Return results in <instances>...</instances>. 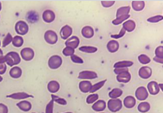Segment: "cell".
Instances as JSON below:
<instances>
[{"instance_id":"6da1fadb","label":"cell","mask_w":163,"mask_h":113,"mask_svg":"<svg viewBox=\"0 0 163 113\" xmlns=\"http://www.w3.org/2000/svg\"><path fill=\"white\" fill-rule=\"evenodd\" d=\"M5 62L10 67L17 65L21 62V58L17 53L11 52L8 53L5 56Z\"/></svg>"},{"instance_id":"7a4b0ae2","label":"cell","mask_w":163,"mask_h":113,"mask_svg":"<svg viewBox=\"0 0 163 113\" xmlns=\"http://www.w3.org/2000/svg\"><path fill=\"white\" fill-rule=\"evenodd\" d=\"M108 108L112 112H116L120 111L122 108V102L119 99H112L108 102Z\"/></svg>"},{"instance_id":"3957f363","label":"cell","mask_w":163,"mask_h":113,"mask_svg":"<svg viewBox=\"0 0 163 113\" xmlns=\"http://www.w3.org/2000/svg\"><path fill=\"white\" fill-rule=\"evenodd\" d=\"M15 31L19 35H24L28 31V26L24 21H18L15 26Z\"/></svg>"},{"instance_id":"277c9868","label":"cell","mask_w":163,"mask_h":113,"mask_svg":"<svg viewBox=\"0 0 163 113\" xmlns=\"http://www.w3.org/2000/svg\"><path fill=\"white\" fill-rule=\"evenodd\" d=\"M62 63V60L61 57L59 56H52L48 60V65L50 68L56 69L61 66Z\"/></svg>"},{"instance_id":"5b68a950","label":"cell","mask_w":163,"mask_h":113,"mask_svg":"<svg viewBox=\"0 0 163 113\" xmlns=\"http://www.w3.org/2000/svg\"><path fill=\"white\" fill-rule=\"evenodd\" d=\"M44 38L46 41L51 45H54L58 41V35L53 31H47L45 33Z\"/></svg>"},{"instance_id":"8992f818","label":"cell","mask_w":163,"mask_h":113,"mask_svg":"<svg viewBox=\"0 0 163 113\" xmlns=\"http://www.w3.org/2000/svg\"><path fill=\"white\" fill-rule=\"evenodd\" d=\"M135 97L138 100L144 101L148 97V92L146 89L143 86L139 87L135 92Z\"/></svg>"},{"instance_id":"52a82bcc","label":"cell","mask_w":163,"mask_h":113,"mask_svg":"<svg viewBox=\"0 0 163 113\" xmlns=\"http://www.w3.org/2000/svg\"><path fill=\"white\" fill-rule=\"evenodd\" d=\"M34 54V51L30 48H24L21 52V56L25 61H30L33 59Z\"/></svg>"},{"instance_id":"ba28073f","label":"cell","mask_w":163,"mask_h":113,"mask_svg":"<svg viewBox=\"0 0 163 113\" xmlns=\"http://www.w3.org/2000/svg\"><path fill=\"white\" fill-rule=\"evenodd\" d=\"M98 77L97 74L93 71H84L79 73L78 78L81 79H93Z\"/></svg>"},{"instance_id":"9c48e42d","label":"cell","mask_w":163,"mask_h":113,"mask_svg":"<svg viewBox=\"0 0 163 113\" xmlns=\"http://www.w3.org/2000/svg\"><path fill=\"white\" fill-rule=\"evenodd\" d=\"M152 70L148 67H142L140 69L139 71V76H140L142 78L145 79L149 78L152 75Z\"/></svg>"},{"instance_id":"30bf717a","label":"cell","mask_w":163,"mask_h":113,"mask_svg":"<svg viewBox=\"0 0 163 113\" xmlns=\"http://www.w3.org/2000/svg\"><path fill=\"white\" fill-rule=\"evenodd\" d=\"M79 44V40L77 36H72L69 38L66 42L65 45L66 47H69L73 49L77 48Z\"/></svg>"},{"instance_id":"8fae6325","label":"cell","mask_w":163,"mask_h":113,"mask_svg":"<svg viewBox=\"0 0 163 113\" xmlns=\"http://www.w3.org/2000/svg\"><path fill=\"white\" fill-rule=\"evenodd\" d=\"M42 18L44 21L46 23H51L55 19V14L51 10H46L43 13Z\"/></svg>"},{"instance_id":"7c38bea8","label":"cell","mask_w":163,"mask_h":113,"mask_svg":"<svg viewBox=\"0 0 163 113\" xmlns=\"http://www.w3.org/2000/svg\"><path fill=\"white\" fill-rule=\"evenodd\" d=\"M7 97L12 98L13 99H17V100H21V99H24L25 98H29V97H34L31 95H29L26 93L21 92L17 93H13L11 95L7 96Z\"/></svg>"},{"instance_id":"4fadbf2b","label":"cell","mask_w":163,"mask_h":113,"mask_svg":"<svg viewBox=\"0 0 163 113\" xmlns=\"http://www.w3.org/2000/svg\"><path fill=\"white\" fill-rule=\"evenodd\" d=\"M149 92L150 94L152 95H157L160 91V88L159 87L158 85L156 82H150L147 86Z\"/></svg>"},{"instance_id":"5bb4252c","label":"cell","mask_w":163,"mask_h":113,"mask_svg":"<svg viewBox=\"0 0 163 113\" xmlns=\"http://www.w3.org/2000/svg\"><path fill=\"white\" fill-rule=\"evenodd\" d=\"M72 28L69 25H66L61 29L60 31V36L63 39L66 40L72 35Z\"/></svg>"},{"instance_id":"9a60e30c","label":"cell","mask_w":163,"mask_h":113,"mask_svg":"<svg viewBox=\"0 0 163 113\" xmlns=\"http://www.w3.org/2000/svg\"><path fill=\"white\" fill-rule=\"evenodd\" d=\"M106 104L103 100H98L92 106V108L94 111L97 112H101L106 108Z\"/></svg>"},{"instance_id":"2e32d148","label":"cell","mask_w":163,"mask_h":113,"mask_svg":"<svg viewBox=\"0 0 163 113\" xmlns=\"http://www.w3.org/2000/svg\"><path fill=\"white\" fill-rule=\"evenodd\" d=\"M116 78L119 82L127 83L130 80L131 75L129 72H126L119 74L117 75Z\"/></svg>"},{"instance_id":"e0dca14e","label":"cell","mask_w":163,"mask_h":113,"mask_svg":"<svg viewBox=\"0 0 163 113\" xmlns=\"http://www.w3.org/2000/svg\"><path fill=\"white\" fill-rule=\"evenodd\" d=\"M92 85L89 81H83L80 82L79 84V89L83 93L89 92L91 89Z\"/></svg>"},{"instance_id":"ac0fdd59","label":"cell","mask_w":163,"mask_h":113,"mask_svg":"<svg viewBox=\"0 0 163 113\" xmlns=\"http://www.w3.org/2000/svg\"><path fill=\"white\" fill-rule=\"evenodd\" d=\"M123 104L127 108H132L136 104V100L132 96H128L124 98Z\"/></svg>"},{"instance_id":"d6986e66","label":"cell","mask_w":163,"mask_h":113,"mask_svg":"<svg viewBox=\"0 0 163 113\" xmlns=\"http://www.w3.org/2000/svg\"><path fill=\"white\" fill-rule=\"evenodd\" d=\"M60 88L59 84L58 82L52 81L48 83L47 88L48 91L51 93H55L59 90Z\"/></svg>"},{"instance_id":"ffe728a7","label":"cell","mask_w":163,"mask_h":113,"mask_svg":"<svg viewBox=\"0 0 163 113\" xmlns=\"http://www.w3.org/2000/svg\"><path fill=\"white\" fill-rule=\"evenodd\" d=\"M82 33L85 38H90L94 35V30L90 26H85L82 29Z\"/></svg>"},{"instance_id":"44dd1931","label":"cell","mask_w":163,"mask_h":113,"mask_svg":"<svg viewBox=\"0 0 163 113\" xmlns=\"http://www.w3.org/2000/svg\"><path fill=\"white\" fill-rule=\"evenodd\" d=\"M107 47L110 52L115 53L118 50L119 45L116 41L111 40L108 42Z\"/></svg>"},{"instance_id":"7402d4cb","label":"cell","mask_w":163,"mask_h":113,"mask_svg":"<svg viewBox=\"0 0 163 113\" xmlns=\"http://www.w3.org/2000/svg\"><path fill=\"white\" fill-rule=\"evenodd\" d=\"M10 76L13 78H18L22 75V70L18 67H14L10 70Z\"/></svg>"},{"instance_id":"603a6c76","label":"cell","mask_w":163,"mask_h":113,"mask_svg":"<svg viewBox=\"0 0 163 113\" xmlns=\"http://www.w3.org/2000/svg\"><path fill=\"white\" fill-rule=\"evenodd\" d=\"M17 106L22 111H29L31 109L32 105L28 101H22L17 104Z\"/></svg>"},{"instance_id":"cb8c5ba5","label":"cell","mask_w":163,"mask_h":113,"mask_svg":"<svg viewBox=\"0 0 163 113\" xmlns=\"http://www.w3.org/2000/svg\"><path fill=\"white\" fill-rule=\"evenodd\" d=\"M136 26L135 23L132 20H128L126 21L123 24V28L125 31H127L128 32H131L135 30Z\"/></svg>"},{"instance_id":"d4e9b609","label":"cell","mask_w":163,"mask_h":113,"mask_svg":"<svg viewBox=\"0 0 163 113\" xmlns=\"http://www.w3.org/2000/svg\"><path fill=\"white\" fill-rule=\"evenodd\" d=\"M130 11V7H122L119 8L117 11L116 17H119L124 16L126 15H129Z\"/></svg>"},{"instance_id":"484cf974","label":"cell","mask_w":163,"mask_h":113,"mask_svg":"<svg viewBox=\"0 0 163 113\" xmlns=\"http://www.w3.org/2000/svg\"><path fill=\"white\" fill-rule=\"evenodd\" d=\"M133 64V62L131 61H124L119 62L115 64L114 67L115 68H127L130 67Z\"/></svg>"},{"instance_id":"4316f807","label":"cell","mask_w":163,"mask_h":113,"mask_svg":"<svg viewBox=\"0 0 163 113\" xmlns=\"http://www.w3.org/2000/svg\"><path fill=\"white\" fill-rule=\"evenodd\" d=\"M132 5L134 10L136 11H142L144 9L145 6L144 1H133Z\"/></svg>"},{"instance_id":"83f0119b","label":"cell","mask_w":163,"mask_h":113,"mask_svg":"<svg viewBox=\"0 0 163 113\" xmlns=\"http://www.w3.org/2000/svg\"><path fill=\"white\" fill-rule=\"evenodd\" d=\"M123 94V91L119 88H114L109 93L110 97L112 99H116L119 97H121Z\"/></svg>"},{"instance_id":"f1b7e54d","label":"cell","mask_w":163,"mask_h":113,"mask_svg":"<svg viewBox=\"0 0 163 113\" xmlns=\"http://www.w3.org/2000/svg\"><path fill=\"white\" fill-rule=\"evenodd\" d=\"M150 109V105L148 103L142 102L138 105V110L141 113H146L148 112Z\"/></svg>"},{"instance_id":"f546056e","label":"cell","mask_w":163,"mask_h":113,"mask_svg":"<svg viewBox=\"0 0 163 113\" xmlns=\"http://www.w3.org/2000/svg\"><path fill=\"white\" fill-rule=\"evenodd\" d=\"M12 44L16 47L22 46L24 44L23 38L20 36H15L13 39Z\"/></svg>"},{"instance_id":"4dcf8cb0","label":"cell","mask_w":163,"mask_h":113,"mask_svg":"<svg viewBox=\"0 0 163 113\" xmlns=\"http://www.w3.org/2000/svg\"><path fill=\"white\" fill-rule=\"evenodd\" d=\"M79 50L82 52L87 53H94L97 51V48L93 46H82L79 48Z\"/></svg>"},{"instance_id":"1f68e13d","label":"cell","mask_w":163,"mask_h":113,"mask_svg":"<svg viewBox=\"0 0 163 113\" xmlns=\"http://www.w3.org/2000/svg\"><path fill=\"white\" fill-rule=\"evenodd\" d=\"M106 81V80H105L102 81L100 82L97 84H95L93 86H92L89 92L93 93L95 92L99 89H100L104 86Z\"/></svg>"},{"instance_id":"d6a6232c","label":"cell","mask_w":163,"mask_h":113,"mask_svg":"<svg viewBox=\"0 0 163 113\" xmlns=\"http://www.w3.org/2000/svg\"><path fill=\"white\" fill-rule=\"evenodd\" d=\"M99 98V96L98 94H91L89 95L86 99V102L88 104H91L93 103L95 101H97Z\"/></svg>"},{"instance_id":"836d02e7","label":"cell","mask_w":163,"mask_h":113,"mask_svg":"<svg viewBox=\"0 0 163 113\" xmlns=\"http://www.w3.org/2000/svg\"><path fill=\"white\" fill-rule=\"evenodd\" d=\"M51 97H52V100L54 101V102H55L59 104H61V105H66L67 104L66 101L63 98H60L59 97L55 96L54 95H51Z\"/></svg>"},{"instance_id":"e575fe53","label":"cell","mask_w":163,"mask_h":113,"mask_svg":"<svg viewBox=\"0 0 163 113\" xmlns=\"http://www.w3.org/2000/svg\"><path fill=\"white\" fill-rule=\"evenodd\" d=\"M138 60L142 64H147L150 63L151 60L150 58L145 54H141L138 56Z\"/></svg>"},{"instance_id":"d590c367","label":"cell","mask_w":163,"mask_h":113,"mask_svg":"<svg viewBox=\"0 0 163 113\" xmlns=\"http://www.w3.org/2000/svg\"><path fill=\"white\" fill-rule=\"evenodd\" d=\"M12 36L11 35L10 33H8L6 35V36L5 37V39H3V42H2V47H6L8 45L11 43L13 41Z\"/></svg>"},{"instance_id":"8d00e7d4","label":"cell","mask_w":163,"mask_h":113,"mask_svg":"<svg viewBox=\"0 0 163 113\" xmlns=\"http://www.w3.org/2000/svg\"><path fill=\"white\" fill-rule=\"evenodd\" d=\"M130 16V15H128L126 16H124L119 17L117 18L116 19L113 20L112 22V24L114 25H119L120 24L125 21V20H127V19H128Z\"/></svg>"},{"instance_id":"74e56055","label":"cell","mask_w":163,"mask_h":113,"mask_svg":"<svg viewBox=\"0 0 163 113\" xmlns=\"http://www.w3.org/2000/svg\"><path fill=\"white\" fill-rule=\"evenodd\" d=\"M74 52L75 51L73 48H70L69 47H66L63 50V53L66 56H71L74 54Z\"/></svg>"},{"instance_id":"f35d334b","label":"cell","mask_w":163,"mask_h":113,"mask_svg":"<svg viewBox=\"0 0 163 113\" xmlns=\"http://www.w3.org/2000/svg\"><path fill=\"white\" fill-rule=\"evenodd\" d=\"M163 17L161 15H157L155 16L152 17L147 19V21L150 23H157L159 21H161L163 19Z\"/></svg>"},{"instance_id":"ab89813d","label":"cell","mask_w":163,"mask_h":113,"mask_svg":"<svg viewBox=\"0 0 163 113\" xmlns=\"http://www.w3.org/2000/svg\"><path fill=\"white\" fill-rule=\"evenodd\" d=\"M54 101L52 100L47 104L46 109V113H53V112Z\"/></svg>"},{"instance_id":"60d3db41","label":"cell","mask_w":163,"mask_h":113,"mask_svg":"<svg viewBox=\"0 0 163 113\" xmlns=\"http://www.w3.org/2000/svg\"><path fill=\"white\" fill-rule=\"evenodd\" d=\"M156 56L160 58H163V47L160 46L157 47L155 51Z\"/></svg>"},{"instance_id":"b9f144b4","label":"cell","mask_w":163,"mask_h":113,"mask_svg":"<svg viewBox=\"0 0 163 113\" xmlns=\"http://www.w3.org/2000/svg\"><path fill=\"white\" fill-rule=\"evenodd\" d=\"M71 59L74 63L77 64H83V61L81 57L78 56L76 55L73 54L71 56Z\"/></svg>"},{"instance_id":"7bdbcfd3","label":"cell","mask_w":163,"mask_h":113,"mask_svg":"<svg viewBox=\"0 0 163 113\" xmlns=\"http://www.w3.org/2000/svg\"><path fill=\"white\" fill-rule=\"evenodd\" d=\"M125 33H126V31L123 28L118 35H112L111 37L112 38H114V39H119V38L123 37L125 35Z\"/></svg>"},{"instance_id":"ee69618b","label":"cell","mask_w":163,"mask_h":113,"mask_svg":"<svg viewBox=\"0 0 163 113\" xmlns=\"http://www.w3.org/2000/svg\"><path fill=\"white\" fill-rule=\"evenodd\" d=\"M114 73L118 75L119 74L124 73V72H128V69L127 68H115L114 70Z\"/></svg>"},{"instance_id":"f6af8a7d","label":"cell","mask_w":163,"mask_h":113,"mask_svg":"<svg viewBox=\"0 0 163 113\" xmlns=\"http://www.w3.org/2000/svg\"><path fill=\"white\" fill-rule=\"evenodd\" d=\"M115 3L114 1H102L101 2V4L102 6L104 7H110L114 5Z\"/></svg>"},{"instance_id":"bcb514c9","label":"cell","mask_w":163,"mask_h":113,"mask_svg":"<svg viewBox=\"0 0 163 113\" xmlns=\"http://www.w3.org/2000/svg\"><path fill=\"white\" fill-rule=\"evenodd\" d=\"M8 112L7 107L3 104H0V113H8Z\"/></svg>"},{"instance_id":"7dc6e473","label":"cell","mask_w":163,"mask_h":113,"mask_svg":"<svg viewBox=\"0 0 163 113\" xmlns=\"http://www.w3.org/2000/svg\"><path fill=\"white\" fill-rule=\"evenodd\" d=\"M6 70V65L5 63L0 64V75H3Z\"/></svg>"},{"instance_id":"c3c4849f","label":"cell","mask_w":163,"mask_h":113,"mask_svg":"<svg viewBox=\"0 0 163 113\" xmlns=\"http://www.w3.org/2000/svg\"><path fill=\"white\" fill-rule=\"evenodd\" d=\"M5 56H3L2 50L0 49V64L5 63Z\"/></svg>"},{"instance_id":"681fc988","label":"cell","mask_w":163,"mask_h":113,"mask_svg":"<svg viewBox=\"0 0 163 113\" xmlns=\"http://www.w3.org/2000/svg\"><path fill=\"white\" fill-rule=\"evenodd\" d=\"M154 60L156 61L157 63H159L163 64V58H160L157 57V56L154 58Z\"/></svg>"},{"instance_id":"f907efd6","label":"cell","mask_w":163,"mask_h":113,"mask_svg":"<svg viewBox=\"0 0 163 113\" xmlns=\"http://www.w3.org/2000/svg\"><path fill=\"white\" fill-rule=\"evenodd\" d=\"M2 80V77L0 76V82Z\"/></svg>"},{"instance_id":"816d5d0a","label":"cell","mask_w":163,"mask_h":113,"mask_svg":"<svg viewBox=\"0 0 163 113\" xmlns=\"http://www.w3.org/2000/svg\"><path fill=\"white\" fill-rule=\"evenodd\" d=\"M1 9H2L1 2H0V11H1Z\"/></svg>"},{"instance_id":"f5cc1de1","label":"cell","mask_w":163,"mask_h":113,"mask_svg":"<svg viewBox=\"0 0 163 113\" xmlns=\"http://www.w3.org/2000/svg\"><path fill=\"white\" fill-rule=\"evenodd\" d=\"M71 113V112H66V113Z\"/></svg>"},{"instance_id":"db71d44e","label":"cell","mask_w":163,"mask_h":113,"mask_svg":"<svg viewBox=\"0 0 163 113\" xmlns=\"http://www.w3.org/2000/svg\"><path fill=\"white\" fill-rule=\"evenodd\" d=\"M0 46H1V41H0Z\"/></svg>"},{"instance_id":"11a10c76","label":"cell","mask_w":163,"mask_h":113,"mask_svg":"<svg viewBox=\"0 0 163 113\" xmlns=\"http://www.w3.org/2000/svg\"></svg>"}]
</instances>
